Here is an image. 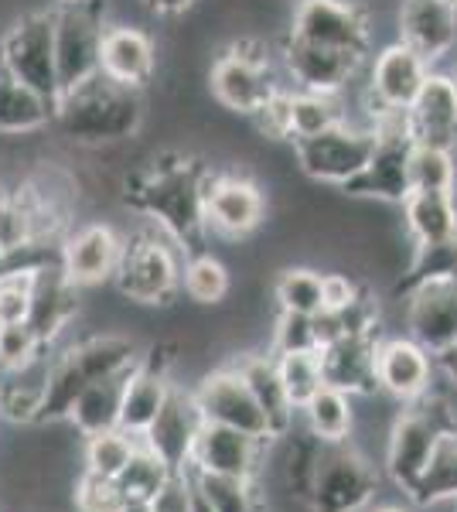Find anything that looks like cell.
<instances>
[{
	"label": "cell",
	"instance_id": "ee69618b",
	"mask_svg": "<svg viewBox=\"0 0 457 512\" xmlns=\"http://www.w3.org/2000/svg\"><path fill=\"white\" fill-rule=\"evenodd\" d=\"M48 349L41 335L28 321H14V325H0V373H14L31 362L45 359Z\"/></svg>",
	"mask_w": 457,
	"mask_h": 512
},
{
	"label": "cell",
	"instance_id": "e575fe53",
	"mask_svg": "<svg viewBox=\"0 0 457 512\" xmlns=\"http://www.w3.org/2000/svg\"><path fill=\"white\" fill-rule=\"evenodd\" d=\"M406 499L420 509L457 502V431H451L440 441L434 461H430L427 472L420 475V482L406 492Z\"/></svg>",
	"mask_w": 457,
	"mask_h": 512
},
{
	"label": "cell",
	"instance_id": "f1b7e54d",
	"mask_svg": "<svg viewBox=\"0 0 457 512\" xmlns=\"http://www.w3.org/2000/svg\"><path fill=\"white\" fill-rule=\"evenodd\" d=\"M48 362H52V352L24 369L0 373V417L21 427H41L48 393Z\"/></svg>",
	"mask_w": 457,
	"mask_h": 512
},
{
	"label": "cell",
	"instance_id": "f546056e",
	"mask_svg": "<svg viewBox=\"0 0 457 512\" xmlns=\"http://www.w3.org/2000/svg\"><path fill=\"white\" fill-rule=\"evenodd\" d=\"M58 103L41 96L38 89L24 86L14 76L0 72V134L4 137H28L41 134L55 123Z\"/></svg>",
	"mask_w": 457,
	"mask_h": 512
},
{
	"label": "cell",
	"instance_id": "681fc988",
	"mask_svg": "<svg viewBox=\"0 0 457 512\" xmlns=\"http://www.w3.org/2000/svg\"><path fill=\"white\" fill-rule=\"evenodd\" d=\"M151 512H191V482H188V472L185 475H174L157 499L151 502Z\"/></svg>",
	"mask_w": 457,
	"mask_h": 512
},
{
	"label": "cell",
	"instance_id": "e0dca14e",
	"mask_svg": "<svg viewBox=\"0 0 457 512\" xmlns=\"http://www.w3.org/2000/svg\"><path fill=\"white\" fill-rule=\"evenodd\" d=\"M437 359L410 335H382L376 345V383L389 400L417 403L434 393Z\"/></svg>",
	"mask_w": 457,
	"mask_h": 512
},
{
	"label": "cell",
	"instance_id": "7402d4cb",
	"mask_svg": "<svg viewBox=\"0 0 457 512\" xmlns=\"http://www.w3.org/2000/svg\"><path fill=\"white\" fill-rule=\"evenodd\" d=\"M202 424L205 420H202V410H198L195 396H191V386L185 390L181 383H174L164 410L157 414V420L147 427V434L140 437V441H144L151 451L161 454L174 472L185 475L191 468V451H195Z\"/></svg>",
	"mask_w": 457,
	"mask_h": 512
},
{
	"label": "cell",
	"instance_id": "ac0fdd59",
	"mask_svg": "<svg viewBox=\"0 0 457 512\" xmlns=\"http://www.w3.org/2000/svg\"><path fill=\"white\" fill-rule=\"evenodd\" d=\"M270 444L273 441H263V437H253L246 431H236V427L202 424L198 441H195V451H191L188 472L256 478V482H260Z\"/></svg>",
	"mask_w": 457,
	"mask_h": 512
},
{
	"label": "cell",
	"instance_id": "cb8c5ba5",
	"mask_svg": "<svg viewBox=\"0 0 457 512\" xmlns=\"http://www.w3.org/2000/svg\"><path fill=\"white\" fill-rule=\"evenodd\" d=\"M157 72V45L137 24H106L103 52H99V76L120 82V86L144 89Z\"/></svg>",
	"mask_w": 457,
	"mask_h": 512
},
{
	"label": "cell",
	"instance_id": "52a82bcc",
	"mask_svg": "<svg viewBox=\"0 0 457 512\" xmlns=\"http://www.w3.org/2000/svg\"><path fill=\"white\" fill-rule=\"evenodd\" d=\"M209 89L226 110L253 117L284 89V82H280L270 48L263 41L239 38L215 55L209 69Z\"/></svg>",
	"mask_w": 457,
	"mask_h": 512
},
{
	"label": "cell",
	"instance_id": "4316f807",
	"mask_svg": "<svg viewBox=\"0 0 457 512\" xmlns=\"http://www.w3.org/2000/svg\"><path fill=\"white\" fill-rule=\"evenodd\" d=\"M382 335H348L328 342L321 352L324 386H335L348 396H376V345Z\"/></svg>",
	"mask_w": 457,
	"mask_h": 512
},
{
	"label": "cell",
	"instance_id": "ab89813d",
	"mask_svg": "<svg viewBox=\"0 0 457 512\" xmlns=\"http://www.w3.org/2000/svg\"><path fill=\"white\" fill-rule=\"evenodd\" d=\"M273 301L284 315L318 318L324 311V284L311 267H287L273 284Z\"/></svg>",
	"mask_w": 457,
	"mask_h": 512
},
{
	"label": "cell",
	"instance_id": "ba28073f",
	"mask_svg": "<svg viewBox=\"0 0 457 512\" xmlns=\"http://www.w3.org/2000/svg\"><path fill=\"white\" fill-rule=\"evenodd\" d=\"M376 130V147L372 158L365 164V171L342 192L355 198H376V202H393L403 205L410 188V158L417 137H413L410 117L406 113H376L369 120Z\"/></svg>",
	"mask_w": 457,
	"mask_h": 512
},
{
	"label": "cell",
	"instance_id": "f6af8a7d",
	"mask_svg": "<svg viewBox=\"0 0 457 512\" xmlns=\"http://www.w3.org/2000/svg\"><path fill=\"white\" fill-rule=\"evenodd\" d=\"M130 502L123 499L116 478H99L93 472H79L72 482V509L76 512H123Z\"/></svg>",
	"mask_w": 457,
	"mask_h": 512
},
{
	"label": "cell",
	"instance_id": "d6986e66",
	"mask_svg": "<svg viewBox=\"0 0 457 512\" xmlns=\"http://www.w3.org/2000/svg\"><path fill=\"white\" fill-rule=\"evenodd\" d=\"M123 253V236L110 222H86L79 229H69L58 246V267L65 277L86 291V287L106 284L116 274V263Z\"/></svg>",
	"mask_w": 457,
	"mask_h": 512
},
{
	"label": "cell",
	"instance_id": "4dcf8cb0",
	"mask_svg": "<svg viewBox=\"0 0 457 512\" xmlns=\"http://www.w3.org/2000/svg\"><path fill=\"white\" fill-rule=\"evenodd\" d=\"M130 373L110 376V379H99V383L86 386L79 393V400L72 403L69 417L65 424L82 437H96L106 431H116L120 427V407H123V386H127Z\"/></svg>",
	"mask_w": 457,
	"mask_h": 512
},
{
	"label": "cell",
	"instance_id": "9c48e42d",
	"mask_svg": "<svg viewBox=\"0 0 457 512\" xmlns=\"http://www.w3.org/2000/svg\"><path fill=\"white\" fill-rule=\"evenodd\" d=\"M0 72L38 89L55 103L62 99L55 65V7L24 14L0 35Z\"/></svg>",
	"mask_w": 457,
	"mask_h": 512
},
{
	"label": "cell",
	"instance_id": "db71d44e",
	"mask_svg": "<svg viewBox=\"0 0 457 512\" xmlns=\"http://www.w3.org/2000/svg\"><path fill=\"white\" fill-rule=\"evenodd\" d=\"M369 512H406L400 506H376V509H369Z\"/></svg>",
	"mask_w": 457,
	"mask_h": 512
},
{
	"label": "cell",
	"instance_id": "8d00e7d4",
	"mask_svg": "<svg viewBox=\"0 0 457 512\" xmlns=\"http://www.w3.org/2000/svg\"><path fill=\"white\" fill-rule=\"evenodd\" d=\"M181 291L188 294V301L202 304V308L222 304L232 291L229 267L219 260V256H212L209 250L188 253L185 270H181Z\"/></svg>",
	"mask_w": 457,
	"mask_h": 512
},
{
	"label": "cell",
	"instance_id": "836d02e7",
	"mask_svg": "<svg viewBox=\"0 0 457 512\" xmlns=\"http://www.w3.org/2000/svg\"><path fill=\"white\" fill-rule=\"evenodd\" d=\"M345 93H307L290 89V144L304 137H318L324 130H335L348 123Z\"/></svg>",
	"mask_w": 457,
	"mask_h": 512
},
{
	"label": "cell",
	"instance_id": "b9f144b4",
	"mask_svg": "<svg viewBox=\"0 0 457 512\" xmlns=\"http://www.w3.org/2000/svg\"><path fill=\"white\" fill-rule=\"evenodd\" d=\"M277 359V373L284 379V390L290 396V403L297 407V414L307 407L314 393L324 386V369H321V352L307 349V352H273Z\"/></svg>",
	"mask_w": 457,
	"mask_h": 512
},
{
	"label": "cell",
	"instance_id": "f5cc1de1",
	"mask_svg": "<svg viewBox=\"0 0 457 512\" xmlns=\"http://www.w3.org/2000/svg\"><path fill=\"white\" fill-rule=\"evenodd\" d=\"M188 482H191V475H188ZM191 512H215L209 506V499H205V495L195 489V482H191Z\"/></svg>",
	"mask_w": 457,
	"mask_h": 512
},
{
	"label": "cell",
	"instance_id": "83f0119b",
	"mask_svg": "<svg viewBox=\"0 0 457 512\" xmlns=\"http://www.w3.org/2000/svg\"><path fill=\"white\" fill-rule=\"evenodd\" d=\"M232 369L243 376V383L249 386L253 400L260 403V410L270 420V431L273 437H287L294 431V420H297V407L290 403V396L284 390V379L277 373V359L273 352H243L232 359Z\"/></svg>",
	"mask_w": 457,
	"mask_h": 512
},
{
	"label": "cell",
	"instance_id": "8fae6325",
	"mask_svg": "<svg viewBox=\"0 0 457 512\" xmlns=\"http://www.w3.org/2000/svg\"><path fill=\"white\" fill-rule=\"evenodd\" d=\"M376 147V130L372 123L348 120L335 130H324L318 137L294 140V158L311 181L321 185L348 188L365 171Z\"/></svg>",
	"mask_w": 457,
	"mask_h": 512
},
{
	"label": "cell",
	"instance_id": "9f6ffc18",
	"mask_svg": "<svg viewBox=\"0 0 457 512\" xmlns=\"http://www.w3.org/2000/svg\"><path fill=\"white\" fill-rule=\"evenodd\" d=\"M58 4H82V0H55V7H58Z\"/></svg>",
	"mask_w": 457,
	"mask_h": 512
},
{
	"label": "cell",
	"instance_id": "91938a15",
	"mask_svg": "<svg viewBox=\"0 0 457 512\" xmlns=\"http://www.w3.org/2000/svg\"><path fill=\"white\" fill-rule=\"evenodd\" d=\"M447 4H454V7H457V0H447Z\"/></svg>",
	"mask_w": 457,
	"mask_h": 512
},
{
	"label": "cell",
	"instance_id": "7bdbcfd3",
	"mask_svg": "<svg viewBox=\"0 0 457 512\" xmlns=\"http://www.w3.org/2000/svg\"><path fill=\"white\" fill-rule=\"evenodd\" d=\"M457 158L444 147L417 144L410 158V188L413 192H454Z\"/></svg>",
	"mask_w": 457,
	"mask_h": 512
},
{
	"label": "cell",
	"instance_id": "816d5d0a",
	"mask_svg": "<svg viewBox=\"0 0 457 512\" xmlns=\"http://www.w3.org/2000/svg\"><path fill=\"white\" fill-rule=\"evenodd\" d=\"M434 359H437V373L444 376L447 383H451L454 390H457V342H454V345H447L444 352H437Z\"/></svg>",
	"mask_w": 457,
	"mask_h": 512
},
{
	"label": "cell",
	"instance_id": "44dd1931",
	"mask_svg": "<svg viewBox=\"0 0 457 512\" xmlns=\"http://www.w3.org/2000/svg\"><path fill=\"white\" fill-rule=\"evenodd\" d=\"M406 335L420 342L430 355L457 342V280L423 284L403 294Z\"/></svg>",
	"mask_w": 457,
	"mask_h": 512
},
{
	"label": "cell",
	"instance_id": "d590c367",
	"mask_svg": "<svg viewBox=\"0 0 457 512\" xmlns=\"http://www.w3.org/2000/svg\"><path fill=\"white\" fill-rule=\"evenodd\" d=\"M174 475L178 472H174L168 461L140 441V448L134 451V458H130V465L120 472V478H116V485H120L123 499H127L130 506H151L157 499V492H161Z\"/></svg>",
	"mask_w": 457,
	"mask_h": 512
},
{
	"label": "cell",
	"instance_id": "2e32d148",
	"mask_svg": "<svg viewBox=\"0 0 457 512\" xmlns=\"http://www.w3.org/2000/svg\"><path fill=\"white\" fill-rule=\"evenodd\" d=\"M365 55L338 52L314 41L290 35L280 41V65L290 79V89H307V93H345L359 72L365 69Z\"/></svg>",
	"mask_w": 457,
	"mask_h": 512
},
{
	"label": "cell",
	"instance_id": "5b68a950",
	"mask_svg": "<svg viewBox=\"0 0 457 512\" xmlns=\"http://www.w3.org/2000/svg\"><path fill=\"white\" fill-rule=\"evenodd\" d=\"M451 431H457V420L440 396L427 393L417 403H403L400 414L389 424L386 454H382V468H386L389 482L403 495L410 492L434 461L440 441Z\"/></svg>",
	"mask_w": 457,
	"mask_h": 512
},
{
	"label": "cell",
	"instance_id": "74e56055",
	"mask_svg": "<svg viewBox=\"0 0 457 512\" xmlns=\"http://www.w3.org/2000/svg\"><path fill=\"white\" fill-rule=\"evenodd\" d=\"M188 475L215 512H267V499H263L256 478H229V475H205V472H188Z\"/></svg>",
	"mask_w": 457,
	"mask_h": 512
},
{
	"label": "cell",
	"instance_id": "d4e9b609",
	"mask_svg": "<svg viewBox=\"0 0 457 512\" xmlns=\"http://www.w3.org/2000/svg\"><path fill=\"white\" fill-rule=\"evenodd\" d=\"M417 144L444 147L457 158V79L451 72L430 69L420 96L406 110Z\"/></svg>",
	"mask_w": 457,
	"mask_h": 512
},
{
	"label": "cell",
	"instance_id": "7a4b0ae2",
	"mask_svg": "<svg viewBox=\"0 0 457 512\" xmlns=\"http://www.w3.org/2000/svg\"><path fill=\"white\" fill-rule=\"evenodd\" d=\"M144 89L96 76L58 99L55 127L79 147H113L144 127Z\"/></svg>",
	"mask_w": 457,
	"mask_h": 512
},
{
	"label": "cell",
	"instance_id": "8992f818",
	"mask_svg": "<svg viewBox=\"0 0 457 512\" xmlns=\"http://www.w3.org/2000/svg\"><path fill=\"white\" fill-rule=\"evenodd\" d=\"M382 475L352 441L318 444L314 472L307 482V512H369L379 495Z\"/></svg>",
	"mask_w": 457,
	"mask_h": 512
},
{
	"label": "cell",
	"instance_id": "ffe728a7",
	"mask_svg": "<svg viewBox=\"0 0 457 512\" xmlns=\"http://www.w3.org/2000/svg\"><path fill=\"white\" fill-rule=\"evenodd\" d=\"M171 362L174 355L168 349H147L140 355V362L130 369L127 386H123V407H120V431L144 437L147 427L154 424L157 414L164 410L168 396L174 390V376H171Z\"/></svg>",
	"mask_w": 457,
	"mask_h": 512
},
{
	"label": "cell",
	"instance_id": "60d3db41",
	"mask_svg": "<svg viewBox=\"0 0 457 512\" xmlns=\"http://www.w3.org/2000/svg\"><path fill=\"white\" fill-rule=\"evenodd\" d=\"M137 448L140 437L120 431V427L96 437H82V472H93L99 478H120Z\"/></svg>",
	"mask_w": 457,
	"mask_h": 512
},
{
	"label": "cell",
	"instance_id": "7c38bea8",
	"mask_svg": "<svg viewBox=\"0 0 457 512\" xmlns=\"http://www.w3.org/2000/svg\"><path fill=\"white\" fill-rule=\"evenodd\" d=\"M290 35L369 59L372 18L359 0H297Z\"/></svg>",
	"mask_w": 457,
	"mask_h": 512
},
{
	"label": "cell",
	"instance_id": "4fadbf2b",
	"mask_svg": "<svg viewBox=\"0 0 457 512\" xmlns=\"http://www.w3.org/2000/svg\"><path fill=\"white\" fill-rule=\"evenodd\" d=\"M430 65L420 52L403 45L400 38L386 45L369 62V79H365V103H369V123L376 113H406L413 99L420 96L423 82L430 76Z\"/></svg>",
	"mask_w": 457,
	"mask_h": 512
},
{
	"label": "cell",
	"instance_id": "f907efd6",
	"mask_svg": "<svg viewBox=\"0 0 457 512\" xmlns=\"http://www.w3.org/2000/svg\"><path fill=\"white\" fill-rule=\"evenodd\" d=\"M198 0H144V7L157 18H181V14H188L191 7H195Z\"/></svg>",
	"mask_w": 457,
	"mask_h": 512
},
{
	"label": "cell",
	"instance_id": "d6a6232c",
	"mask_svg": "<svg viewBox=\"0 0 457 512\" xmlns=\"http://www.w3.org/2000/svg\"><path fill=\"white\" fill-rule=\"evenodd\" d=\"M301 417H304V431L311 437H318V441H324V444L352 441L355 396L335 390V386H321V390L307 400Z\"/></svg>",
	"mask_w": 457,
	"mask_h": 512
},
{
	"label": "cell",
	"instance_id": "1f68e13d",
	"mask_svg": "<svg viewBox=\"0 0 457 512\" xmlns=\"http://www.w3.org/2000/svg\"><path fill=\"white\" fill-rule=\"evenodd\" d=\"M400 209H403V222H406V233H410L413 246L457 239V195L454 192H410Z\"/></svg>",
	"mask_w": 457,
	"mask_h": 512
},
{
	"label": "cell",
	"instance_id": "277c9868",
	"mask_svg": "<svg viewBox=\"0 0 457 512\" xmlns=\"http://www.w3.org/2000/svg\"><path fill=\"white\" fill-rule=\"evenodd\" d=\"M181 270H185V250L147 222L137 233L123 236L113 284L127 301L144 308H168L181 294Z\"/></svg>",
	"mask_w": 457,
	"mask_h": 512
},
{
	"label": "cell",
	"instance_id": "484cf974",
	"mask_svg": "<svg viewBox=\"0 0 457 512\" xmlns=\"http://www.w3.org/2000/svg\"><path fill=\"white\" fill-rule=\"evenodd\" d=\"M400 41L420 52L430 65L444 62L457 48V7L447 0H403Z\"/></svg>",
	"mask_w": 457,
	"mask_h": 512
},
{
	"label": "cell",
	"instance_id": "30bf717a",
	"mask_svg": "<svg viewBox=\"0 0 457 512\" xmlns=\"http://www.w3.org/2000/svg\"><path fill=\"white\" fill-rule=\"evenodd\" d=\"M103 31H106L103 0H82V4L55 7V65H58L62 96L99 76Z\"/></svg>",
	"mask_w": 457,
	"mask_h": 512
},
{
	"label": "cell",
	"instance_id": "7dc6e473",
	"mask_svg": "<svg viewBox=\"0 0 457 512\" xmlns=\"http://www.w3.org/2000/svg\"><path fill=\"white\" fill-rule=\"evenodd\" d=\"M249 120L256 123V130H260L263 137L290 140V86L280 89V93L273 96L260 113H253Z\"/></svg>",
	"mask_w": 457,
	"mask_h": 512
},
{
	"label": "cell",
	"instance_id": "3957f363",
	"mask_svg": "<svg viewBox=\"0 0 457 512\" xmlns=\"http://www.w3.org/2000/svg\"><path fill=\"white\" fill-rule=\"evenodd\" d=\"M144 349L130 335L120 332H99L79 342H69L65 349L52 352L48 362V393H45V414H41V427L45 424H65L72 403L86 386L110 379L140 362Z\"/></svg>",
	"mask_w": 457,
	"mask_h": 512
},
{
	"label": "cell",
	"instance_id": "5bb4252c",
	"mask_svg": "<svg viewBox=\"0 0 457 512\" xmlns=\"http://www.w3.org/2000/svg\"><path fill=\"white\" fill-rule=\"evenodd\" d=\"M267 219V195L253 178L236 171H215L205 185V226L209 236L246 239Z\"/></svg>",
	"mask_w": 457,
	"mask_h": 512
},
{
	"label": "cell",
	"instance_id": "9a60e30c",
	"mask_svg": "<svg viewBox=\"0 0 457 512\" xmlns=\"http://www.w3.org/2000/svg\"><path fill=\"white\" fill-rule=\"evenodd\" d=\"M191 396H195L205 424L236 427V431L263 437V441H277L270 431L267 414H263L260 403L253 400V393H249V386L243 383V376L232 369V362L212 369V373H205L195 386H191Z\"/></svg>",
	"mask_w": 457,
	"mask_h": 512
},
{
	"label": "cell",
	"instance_id": "c3c4849f",
	"mask_svg": "<svg viewBox=\"0 0 457 512\" xmlns=\"http://www.w3.org/2000/svg\"><path fill=\"white\" fill-rule=\"evenodd\" d=\"M321 284H324V311H342L348 304H355L362 297L365 287L359 280H352L348 274H321Z\"/></svg>",
	"mask_w": 457,
	"mask_h": 512
},
{
	"label": "cell",
	"instance_id": "11a10c76",
	"mask_svg": "<svg viewBox=\"0 0 457 512\" xmlns=\"http://www.w3.org/2000/svg\"><path fill=\"white\" fill-rule=\"evenodd\" d=\"M123 512H151V506H127Z\"/></svg>",
	"mask_w": 457,
	"mask_h": 512
},
{
	"label": "cell",
	"instance_id": "bcb514c9",
	"mask_svg": "<svg viewBox=\"0 0 457 512\" xmlns=\"http://www.w3.org/2000/svg\"><path fill=\"white\" fill-rule=\"evenodd\" d=\"M307 349H318V321L280 311L277 325H273L270 352H307Z\"/></svg>",
	"mask_w": 457,
	"mask_h": 512
},
{
	"label": "cell",
	"instance_id": "680465c9",
	"mask_svg": "<svg viewBox=\"0 0 457 512\" xmlns=\"http://www.w3.org/2000/svg\"><path fill=\"white\" fill-rule=\"evenodd\" d=\"M451 76H454V79H457V65H454V69H451Z\"/></svg>",
	"mask_w": 457,
	"mask_h": 512
},
{
	"label": "cell",
	"instance_id": "6f0895ef",
	"mask_svg": "<svg viewBox=\"0 0 457 512\" xmlns=\"http://www.w3.org/2000/svg\"><path fill=\"white\" fill-rule=\"evenodd\" d=\"M7 263H14V260H0V270H4V267H7Z\"/></svg>",
	"mask_w": 457,
	"mask_h": 512
},
{
	"label": "cell",
	"instance_id": "f35d334b",
	"mask_svg": "<svg viewBox=\"0 0 457 512\" xmlns=\"http://www.w3.org/2000/svg\"><path fill=\"white\" fill-rule=\"evenodd\" d=\"M440 280H457V239H444V243H420L413 246V256L406 263L396 294H410L413 287L440 284Z\"/></svg>",
	"mask_w": 457,
	"mask_h": 512
},
{
	"label": "cell",
	"instance_id": "603a6c76",
	"mask_svg": "<svg viewBox=\"0 0 457 512\" xmlns=\"http://www.w3.org/2000/svg\"><path fill=\"white\" fill-rule=\"evenodd\" d=\"M76 315H79V287L58 267V256L55 260H41L35 274V297H31L28 325L41 335L48 352H55V345L69 332Z\"/></svg>",
	"mask_w": 457,
	"mask_h": 512
},
{
	"label": "cell",
	"instance_id": "6da1fadb",
	"mask_svg": "<svg viewBox=\"0 0 457 512\" xmlns=\"http://www.w3.org/2000/svg\"><path fill=\"white\" fill-rule=\"evenodd\" d=\"M212 168L188 154H161L123 181V202L188 253L205 250V185Z\"/></svg>",
	"mask_w": 457,
	"mask_h": 512
}]
</instances>
